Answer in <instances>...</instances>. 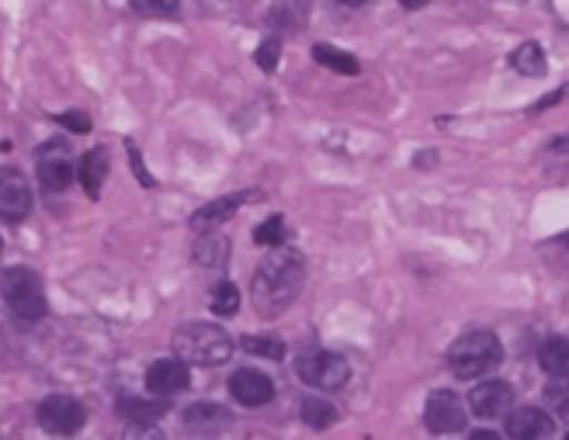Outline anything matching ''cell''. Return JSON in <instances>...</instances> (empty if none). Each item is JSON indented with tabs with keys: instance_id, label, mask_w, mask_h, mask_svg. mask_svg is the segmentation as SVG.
<instances>
[{
	"instance_id": "1",
	"label": "cell",
	"mask_w": 569,
	"mask_h": 440,
	"mask_svg": "<svg viewBox=\"0 0 569 440\" xmlns=\"http://www.w3.org/2000/svg\"><path fill=\"white\" fill-rule=\"evenodd\" d=\"M302 281H306L302 257L296 250L271 247V253L258 263V271H253V284H250L253 302H258L264 316H278L296 302Z\"/></svg>"
},
{
	"instance_id": "2",
	"label": "cell",
	"mask_w": 569,
	"mask_h": 440,
	"mask_svg": "<svg viewBox=\"0 0 569 440\" xmlns=\"http://www.w3.org/2000/svg\"><path fill=\"white\" fill-rule=\"evenodd\" d=\"M500 361H503V347L490 330H472V333L455 340L448 350V368L455 378H462V381H472V378L497 371Z\"/></svg>"
},
{
	"instance_id": "3",
	"label": "cell",
	"mask_w": 569,
	"mask_h": 440,
	"mask_svg": "<svg viewBox=\"0 0 569 440\" xmlns=\"http://www.w3.org/2000/svg\"><path fill=\"white\" fill-rule=\"evenodd\" d=\"M174 350L184 364H202V368H216L226 364L233 354V340L216 322H188V327L178 330L174 337Z\"/></svg>"
},
{
	"instance_id": "4",
	"label": "cell",
	"mask_w": 569,
	"mask_h": 440,
	"mask_svg": "<svg viewBox=\"0 0 569 440\" xmlns=\"http://www.w3.org/2000/svg\"><path fill=\"white\" fill-rule=\"evenodd\" d=\"M0 296H4L11 316L24 327H32L46 316V291H42V281L36 271L28 268H8L0 274Z\"/></svg>"
},
{
	"instance_id": "5",
	"label": "cell",
	"mask_w": 569,
	"mask_h": 440,
	"mask_svg": "<svg viewBox=\"0 0 569 440\" xmlns=\"http://www.w3.org/2000/svg\"><path fill=\"white\" fill-rule=\"evenodd\" d=\"M299 378L312 389H323V392H333V389H345L348 378H351V368L340 354H330V350H309V354L299 358L296 364Z\"/></svg>"
},
{
	"instance_id": "6",
	"label": "cell",
	"mask_w": 569,
	"mask_h": 440,
	"mask_svg": "<svg viewBox=\"0 0 569 440\" xmlns=\"http://www.w3.org/2000/svg\"><path fill=\"white\" fill-rule=\"evenodd\" d=\"M36 417L46 433L70 437V433H80L83 423H88V409H83V402H77L73 396H49L39 402Z\"/></svg>"
},
{
	"instance_id": "7",
	"label": "cell",
	"mask_w": 569,
	"mask_h": 440,
	"mask_svg": "<svg viewBox=\"0 0 569 440\" xmlns=\"http://www.w3.org/2000/svg\"><path fill=\"white\" fill-rule=\"evenodd\" d=\"M32 212V184L18 167H0V219L21 222Z\"/></svg>"
},
{
	"instance_id": "8",
	"label": "cell",
	"mask_w": 569,
	"mask_h": 440,
	"mask_svg": "<svg viewBox=\"0 0 569 440\" xmlns=\"http://www.w3.org/2000/svg\"><path fill=\"white\" fill-rule=\"evenodd\" d=\"M423 423L431 433H459L466 427V409L455 392H431L423 406Z\"/></svg>"
},
{
	"instance_id": "9",
	"label": "cell",
	"mask_w": 569,
	"mask_h": 440,
	"mask_svg": "<svg viewBox=\"0 0 569 440\" xmlns=\"http://www.w3.org/2000/svg\"><path fill=\"white\" fill-rule=\"evenodd\" d=\"M36 167H39V181L46 191H63L73 178V163H70V150L63 142H46L36 153Z\"/></svg>"
},
{
	"instance_id": "10",
	"label": "cell",
	"mask_w": 569,
	"mask_h": 440,
	"mask_svg": "<svg viewBox=\"0 0 569 440\" xmlns=\"http://www.w3.org/2000/svg\"><path fill=\"white\" fill-rule=\"evenodd\" d=\"M556 433V420L549 409H535V406H525V409H510L507 413V437L515 440H546Z\"/></svg>"
},
{
	"instance_id": "11",
	"label": "cell",
	"mask_w": 569,
	"mask_h": 440,
	"mask_svg": "<svg viewBox=\"0 0 569 440\" xmlns=\"http://www.w3.org/2000/svg\"><path fill=\"white\" fill-rule=\"evenodd\" d=\"M469 406L479 420H497L507 417L510 406H515V392H510L507 381H482L469 392Z\"/></svg>"
},
{
	"instance_id": "12",
	"label": "cell",
	"mask_w": 569,
	"mask_h": 440,
	"mask_svg": "<svg viewBox=\"0 0 569 440\" xmlns=\"http://www.w3.org/2000/svg\"><path fill=\"white\" fill-rule=\"evenodd\" d=\"M188 381H191V371L181 358H163V361L150 364V371H147V389L160 399L184 392Z\"/></svg>"
},
{
	"instance_id": "13",
	"label": "cell",
	"mask_w": 569,
	"mask_h": 440,
	"mask_svg": "<svg viewBox=\"0 0 569 440\" xmlns=\"http://www.w3.org/2000/svg\"><path fill=\"white\" fill-rule=\"evenodd\" d=\"M230 392L240 406H264L274 399V386L264 371H253V368H240L233 378H230Z\"/></svg>"
},
{
	"instance_id": "14",
	"label": "cell",
	"mask_w": 569,
	"mask_h": 440,
	"mask_svg": "<svg viewBox=\"0 0 569 440\" xmlns=\"http://www.w3.org/2000/svg\"><path fill=\"white\" fill-rule=\"evenodd\" d=\"M230 413H226L222 406H212V402H198V406H188L184 409V423L188 430H198V433H219L230 427Z\"/></svg>"
},
{
	"instance_id": "15",
	"label": "cell",
	"mask_w": 569,
	"mask_h": 440,
	"mask_svg": "<svg viewBox=\"0 0 569 440\" xmlns=\"http://www.w3.org/2000/svg\"><path fill=\"white\" fill-rule=\"evenodd\" d=\"M108 167H111V160H108L104 146H94V150L83 157V163H80V181H83V191H88V198H98L101 194V188L108 181Z\"/></svg>"
},
{
	"instance_id": "16",
	"label": "cell",
	"mask_w": 569,
	"mask_h": 440,
	"mask_svg": "<svg viewBox=\"0 0 569 440\" xmlns=\"http://www.w3.org/2000/svg\"><path fill=\"white\" fill-rule=\"evenodd\" d=\"M247 194H230V198H219V201H209L202 204L194 216H191V226L194 229H216V226H226V219H233V212L243 204Z\"/></svg>"
},
{
	"instance_id": "17",
	"label": "cell",
	"mask_w": 569,
	"mask_h": 440,
	"mask_svg": "<svg viewBox=\"0 0 569 440\" xmlns=\"http://www.w3.org/2000/svg\"><path fill=\"white\" fill-rule=\"evenodd\" d=\"M538 364L549 378H569V340L566 337H549L538 350Z\"/></svg>"
},
{
	"instance_id": "18",
	"label": "cell",
	"mask_w": 569,
	"mask_h": 440,
	"mask_svg": "<svg viewBox=\"0 0 569 440\" xmlns=\"http://www.w3.org/2000/svg\"><path fill=\"white\" fill-rule=\"evenodd\" d=\"M510 67H515L518 73L525 77H546L549 63H546V49L538 42H525L515 49V56H510Z\"/></svg>"
},
{
	"instance_id": "19",
	"label": "cell",
	"mask_w": 569,
	"mask_h": 440,
	"mask_svg": "<svg viewBox=\"0 0 569 440\" xmlns=\"http://www.w3.org/2000/svg\"><path fill=\"white\" fill-rule=\"evenodd\" d=\"M167 406H170V399H122L119 402V409H122V417L126 420H132V423H153V420H160L163 413H167Z\"/></svg>"
},
{
	"instance_id": "20",
	"label": "cell",
	"mask_w": 569,
	"mask_h": 440,
	"mask_svg": "<svg viewBox=\"0 0 569 440\" xmlns=\"http://www.w3.org/2000/svg\"><path fill=\"white\" fill-rule=\"evenodd\" d=\"M312 56H317V63H320V67L337 70V73H345V77H355V73L361 70V63L355 60L351 52L333 49V46H317V49H312Z\"/></svg>"
},
{
	"instance_id": "21",
	"label": "cell",
	"mask_w": 569,
	"mask_h": 440,
	"mask_svg": "<svg viewBox=\"0 0 569 440\" xmlns=\"http://www.w3.org/2000/svg\"><path fill=\"white\" fill-rule=\"evenodd\" d=\"M209 309L216 312V316H237V309H240V291H237V284H230V281H219L216 288H212V296H209Z\"/></svg>"
},
{
	"instance_id": "22",
	"label": "cell",
	"mask_w": 569,
	"mask_h": 440,
	"mask_svg": "<svg viewBox=\"0 0 569 440\" xmlns=\"http://www.w3.org/2000/svg\"><path fill=\"white\" fill-rule=\"evenodd\" d=\"M302 420H306L309 427L323 430V427L337 423V409H333L327 399H320V396H309V399L302 402Z\"/></svg>"
},
{
	"instance_id": "23",
	"label": "cell",
	"mask_w": 569,
	"mask_h": 440,
	"mask_svg": "<svg viewBox=\"0 0 569 440\" xmlns=\"http://www.w3.org/2000/svg\"><path fill=\"white\" fill-rule=\"evenodd\" d=\"M226 257H230V240L222 237H206L194 247V260L206 263V268H219V263H226Z\"/></svg>"
},
{
	"instance_id": "24",
	"label": "cell",
	"mask_w": 569,
	"mask_h": 440,
	"mask_svg": "<svg viewBox=\"0 0 569 440\" xmlns=\"http://www.w3.org/2000/svg\"><path fill=\"white\" fill-rule=\"evenodd\" d=\"M546 406L559 420H569V378H552V386L546 389Z\"/></svg>"
},
{
	"instance_id": "25",
	"label": "cell",
	"mask_w": 569,
	"mask_h": 440,
	"mask_svg": "<svg viewBox=\"0 0 569 440\" xmlns=\"http://www.w3.org/2000/svg\"><path fill=\"white\" fill-rule=\"evenodd\" d=\"M253 240H258L261 247H281L284 243V219L281 216H271L258 226V232H253Z\"/></svg>"
},
{
	"instance_id": "26",
	"label": "cell",
	"mask_w": 569,
	"mask_h": 440,
	"mask_svg": "<svg viewBox=\"0 0 569 440\" xmlns=\"http://www.w3.org/2000/svg\"><path fill=\"white\" fill-rule=\"evenodd\" d=\"M243 350H250V354H264V358L281 361L284 343L281 340H271V337H243Z\"/></svg>"
},
{
	"instance_id": "27",
	"label": "cell",
	"mask_w": 569,
	"mask_h": 440,
	"mask_svg": "<svg viewBox=\"0 0 569 440\" xmlns=\"http://www.w3.org/2000/svg\"><path fill=\"white\" fill-rule=\"evenodd\" d=\"M129 4H132L139 14H157V18L178 14V0H129Z\"/></svg>"
},
{
	"instance_id": "28",
	"label": "cell",
	"mask_w": 569,
	"mask_h": 440,
	"mask_svg": "<svg viewBox=\"0 0 569 440\" xmlns=\"http://www.w3.org/2000/svg\"><path fill=\"white\" fill-rule=\"evenodd\" d=\"M60 119V126L73 129V132H91V119L88 114H80V111H67V114H56Z\"/></svg>"
},
{
	"instance_id": "29",
	"label": "cell",
	"mask_w": 569,
	"mask_h": 440,
	"mask_svg": "<svg viewBox=\"0 0 569 440\" xmlns=\"http://www.w3.org/2000/svg\"><path fill=\"white\" fill-rule=\"evenodd\" d=\"M278 52H281V46H278L274 39H271V42H264V46L258 49V63H261V67H264L268 73L274 70V60H278Z\"/></svg>"
},
{
	"instance_id": "30",
	"label": "cell",
	"mask_w": 569,
	"mask_h": 440,
	"mask_svg": "<svg viewBox=\"0 0 569 440\" xmlns=\"http://www.w3.org/2000/svg\"><path fill=\"white\" fill-rule=\"evenodd\" d=\"M129 157H132V167H136V178L142 181V184H153V178L147 173V167L139 163V153H136V146H129Z\"/></svg>"
},
{
	"instance_id": "31",
	"label": "cell",
	"mask_w": 569,
	"mask_h": 440,
	"mask_svg": "<svg viewBox=\"0 0 569 440\" xmlns=\"http://www.w3.org/2000/svg\"><path fill=\"white\" fill-rule=\"evenodd\" d=\"M403 8H410V11H417V8H423V4H431V0H400Z\"/></svg>"
},
{
	"instance_id": "32",
	"label": "cell",
	"mask_w": 569,
	"mask_h": 440,
	"mask_svg": "<svg viewBox=\"0 0 569 440\" xmlns=\"http://www.w3.org/2000/svg\"><path fill=\"white\" fill-rule=\"evenodd\" d=\"M556 150H569V132H562V136L556 139Z\"/></svg>"
},
{
	"instance_id": "33",
	"label": "cell",
	"mask_w": 569,
	"mask_h": 440,
	"mask_svg": "<svg viewBox=\"0 0 569 440\" xmlns=\"http://www.w3.org/2000/svg\"><path fill=\"white\" fill-rule=\"evenodd\" d=\"M476 440H497V433L493 430H479V433H472Z\"/></svg>"
},
{
	"instance_id": "34",
	"label": "cell",
	"mask_w": 569,
	"mask_h": 440,
	"mask_svg": "<svg viewBox=\"0 0 569 440\" xmlns=\"http://www.w3.org/2000/svg\"><path fill=\"white\" fill-rule=\"evenodd\" d=\"M340 4H348V8H361V4H368V0H340Z\"/></svg>"
},
{
	"instance_id": "35",
	"label": "cell",
	"mask_w": 569,
	"mask_h": 440,
	"mask_svg": "<svg viewBox=\"0 0 569 440\" xmlns=\"http://www.w3.org/2000/svg\"><path fill=\"white\" fill-rule=\"evenodd\" d=\"M0 247H4V243H0Z\"/></svg>"
},
{
	"instance_id": "36",
	"label": "cell",
	"mask_w": 569,
	"mask_h": 440,
	"mask_svg": "<svg viewBox=\"0 0 569 440\" xmlns=\"http://www.w3.org/2000/svg\"><path fill=\"white\" fill-rule=\"evenodd\" d=\"M566 240H569V237H566Z\"/></svg>"
}]
</instances>
